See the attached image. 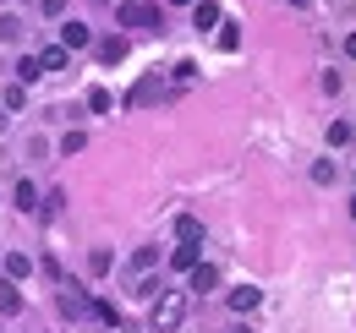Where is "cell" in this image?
<instances>
[{"label":"cell","instance_id":"cell-1","mask_svg":"<svg viewBox=\"0 0 356 333\" xmlns=\"http://www.w3.org/2000/svg\"><path fill=\"white\" fill-rule=\"evenodd\" d=\"M186 323V295L181 290H159L154 295V311H148V328L154 333H176Z\"/></svg>","mask_w":356,"mask_h":333},{"label":"cell","instance_id":"cell-2","mask_svg":"<svg viewBox=\"0 0 356 333\" xmlns=\"http://www.w3.org/2000/svg\"><path fill=\"white\" fill-rule=\"evenodd\" d=\"M115 22H121V28H154V33H159V28H165V6H159V0H121V6H115Z\"/></svg>","mask_w":356,"mask_h":333},{"label":"cell","instance_id":"cell-3","mask_svg":"<svg viewBox=\"0 0 356 333\" xmlns=\"http://www.w3.org/2000/svg\"><path fill=\"white\" fill-rule=\"evenodd\" d=\"M93 44V28L88 22H60V49L72 55V49H88Z\"/></svg>","mask_w":356,"mask_h":333},{"label":"cell","instance_id":"cell-4","mask_svg":"<svg viewBox=\"0 0 356 333\" xmlns=\"http://www.w3.org/2000/svg\"><path fill=\"white\" fill-rule=\"evenodd\" d=\"M176 241L181 246H203V219L197 213H181L176 219Z\"/></svg>","mask_w":356,"mask_h":333},{"label":"cell","instance_id":"cell-5","mask_svg":"<svg viewBox=\"0 0 356 333\" xmlns=\"http://www.w3.org/2000/svg\"><path fill=\"white\" fill-rule=\"evenodd\" d=\"M192 28H197V33L220 28V6H214V0H192Z\"/></svg>","mask_w":356,"mask_h":333},{"label":"cell","instance_id":"cell-6","mask_svg":"<svg viewBox=\"0 0 356 333\" xmlns=\"http://www.w3.org/2000/svg\"><path fill=\"white\" fill-rule=\"evenodd\" d=\"M28 273H33V257H28V251H6V279H11V284H22Z\"/></svg>","mask_w":356,"mask_h":333},{"label":"cell","instance_id":"cell-7","mask_svg":"<svg viewBox=\"0 0 356 333\" xmlns=\"http://www.w3.org/2000/svg\"><path fill=\"white\" fill-rule=\"evenodd\" d=\"M17 311H22V284L0 279V317H17Z\"/></svg>","mask_w":356,"mask_h":333},{"label":"cell","instance_id":"cell-8","mask_svg":"<svg viewBox=\"0 0 356 333\" xmlns=\"http://www.w3.org/2000/svg\"><path fill=\"white\" fill-rule=\"evenodd\" d=\"M11 203H17L22 213H39V186H33V180H17V191H11Z\"/></svg>","mask_w":356,"mask_h":333},{"label":"cell","instance_id":"cell-9","mask_svg":"<svg viewBox=\"0 0 356 333\" xmlns=\"http://www.w3.org/2000/svg\"><path fill=\"white\" fill-rule=\"evenodd\" d=\"M72 66V55L60 49V44H49V49H39V71H66Z\"/></svg>","mask_w":356,"mask_h":333},{"label":"cell","instance_id":"cell-10","mask_svg":"<svg viewBox=\"0 0 356 333\" xmlns=\"http://www.w3.org/2000/svg\"><path fill=\"white\" fill-rule=\"evenodd\" d=\"M258 300H264V290H258V284H241V290H230V306H236V311H258Z\"/></svg>","mask_w":356,"mask_h":333},{"label":"cell","instance_id":"cell-11","mask_svg":"<svg viewBox=\"0 0 356 333\" xmlns=\"http://www.w3.org/2000/svg\"><path fill=\"white\" fill-rule=\"evenodd\" d=\"M88 311L99 317V323H104V328H121V306H115V300H93Z\"/></svg>","mask_w":356,"mask_h":333},{"label":"cell","instance_id":"cell-12","mask_svg":"<svg viewBox=\"0 0 356 333\" xmlns=\"http://www.w3.org/2000/svg\"><path fill=\"white\" fill-rule=\"evenodd\" d=\"M44 71H39V55H22L17 60V87H28V83H39Z\"/></svg>","mask_w":356,"mask_h":333},{"label":"cell","instance_id":"cell-13","mask_svg":"<svg viewBox=\"0 0 356 333\" xmlns=\"http://www.w3.org/2000/svg\"><path fill=\"white\" fill-rule=\"evenodd\" d=\"M214 284H220V273H214L209 262H197V268H192V290H197V295H209Z\"/></svg>","mask_w":356,"mask_h":333},{"label":"cell","instance_id":"cell-14","mask_svg":"<svg viewBox=\"0 0 356 333\" xmlns=\"http://www.w3.org/2000/svg\"><path fill=\"white\" fill-rule=\"evenodd\" d=\"M99 60H104V66H121V60H127V39H104L99 44Z\"/></svg>","mask_w":356,"mask_h":333},{"label":"cell","instance_id":"cell-15","mask_svg":"<svg viewBox=\"0 0 356 333\" xmlns=\"http://www.w3.org/2000/svg\"><path fill=\"white\" fill-rule=\"evenodd\" d=\"M88 306H93V300H88L83 290H66V295H60V311H66V317H83Z\"/></svg>","mask_w":356,"mask_h":333},{"label":"cell","instance_id":"cell-16","mask_svg":"<svg viewBox=\"0 0 356 333\" xmlns=\"http://www.w3.org/2000/svg\"><path fill=\"white\" fill-rule=\"evenodd\" d=\"M154 93H159V77H143V83H137L132 93H127V104H132V110H137V104H148Z\"/></svg>","mask_w":356,"mask_h":333},{"label":"cell","instance_id":"cell-17","mask_svg":"<svg viewBox=\"0 0 356 333\" xmlns=\"http://www.w3.org/2000/svg\"><path fill=\"white\" fill-rule=\"evenodd\" d=\"M170 268H176V273H192V268H197V246H176L170 251Z\"/></svg>","mask_w":356,"mask_h":333},{"label":"cell","instance_id":"cell-18","mask_svg":"<svg viewBox=\"0 0 356 333\" xmlns=\"http://www.w3.org/2000/svg\"><path fill=\"white\" fill-rule=\"evenodd\" d=\"M88 110H99V115H110V110H115L110 87H88Z\"/></svg>","mask_w":356,"mask_h":333},{"label":"cell","instance_id":"cell-19","mask_svg":"<svg viewBox=\"0 0 356 333\" xmlns=\"http://www.w3.org/2000/svg\"><path fill=\"white\" fill-rule=\"evenodd\" d=\"M351 137H356V131H351L346 121H329V148H346Z\"/></svg>","mask_w":356,"mask_h":333},{"label":"cell","instance_id":"cell-20","mask_svg":"<svg viewBox=\"0 0 356 333\" xmlns=\"http://www.w3.org/2000/svg\"><path fill=\"white\" fill-rule=\"evenodd\" d=\"M225 33H220V49L225 55H236V49H241V33H236V22H220Z\"/></svg>","mask_w":356,"mask_h":333},{"label":"cell","instance_id":"cell-21","mask_svg":"<svg viewBox=\"0 0 356 333\" xmlns=\"http://www.w3.org/2000/svg\"><path fill=\"white\" fill-rule=\"evenodd\" d=\"M83 148H88V137H83V131H66V137H60V153H66V159H72V153H83Z\"/></svg>","mask_w":356,"mask_h":333},{"label":"cell","instance_id":"cell-22","mask_svg":"<svg viewBox=\"0 0 356 333\" xmlns=\"http://www.w3.org/2000/svg\"><path fill=\"white\" fill-rule=\"evenodd\" d=\"M0 39L22 44V17H0Z\"/></svg>","mask_w":356,"mask_h":333},{"label":"cell","instance_id":"cell-23","mask_svg":"<svg viewBox=\"0 0 356 333\" xmlns=\"http://www.w3.org/2000/svg\"><path fill=\"white\" fill-rule=\"evenodd\" d=\"M154 262H159V251H154V246H143V251H137V257H132V268H137V273H148Z\"/></svg>","mask_w":356,"mask_h":333},{"label":"cell","instance_id":"cell-24","mask_svg":"<svg viewBox=\"0 0 356 333\" xmlns=\"http://www.w3.org/2000/svg\"><path fill=\"white\" fill-rule=\"evenodd\" d=\"M312 180H318V186H329V180H334V164H329V159H318V164H312Z\"/></svg>","mask_w":356,"mask_h":333},{"label":"cell","instance_id":"cell-25","mask_svg":"<svg viewBox=\"0 0 356 333\" xmlns=\"http://www.w3.org/2000/svg\"><path fill=\"white\" fill-rule=\"evenodd\" d=\"M110 262H115L110 251H93V257H88V268H93V273H110Z\"/></svg>","mask_w":356,"mask_h":333},{"label":"cell","instance_id":"cell-26","mask_svg":"<svg viewBox=\"0 0 356 333\" xmlns=\"http://www.w3.org/2000/svg\"><path fill=\"white\" fill-rule=\"evenodd\" d=\"M39 11L44 17H66V0H39Z\"/></svg>","mask_w":356,"mask_h":333},{"label":"cell","instance_id":"cell-27","mask_svg":"<svg viewBox=\"0 0 356 333\" xmlns=\"http://www.w3.org/2000/svg\"><path fill=\"white\" fill-rule=\"evenodd\" d=\"M346 55H351V60H356V33H346Z\"/></svg>","mask_w":356,"mask_h":333},{"label":"cell","instance_id":"cell-28","mask_svg":"<svg viewBox=\"0 0 356 333\" xmlns=\"http://www.w3.org/2000/svg\"><path fill=\"white\" fill-rule=\"evenodd\" d=\"M170 6H192V0H170Z\"/></svg>","mask_w":356,"mask_h":333},{"label":"cell","instance_id":"cell-29","mask_svg":"<svg viewBox=\"0 0 356 333\" xmlns=\"http://www.w3.org/2000/svg\"><path fill=\"white\" fill-rule=\"evenodd\" d=\"M351 219H356V197H351Z\"/></svg>","mask_w":356,"mask_h":333},{"label":"cell","instance_id":"cell-30","mask_svg":"<svg viewBox=\"0 0 356 333\" xmlns=\"http://www.w3.org/2000/svg\"><path fill=\"white\" fill-rule=\"evenodd\" d=\"M236 333H252V328H236Z\"/></svg>","mask_w":356,"mask_h":333}]
</instances>
